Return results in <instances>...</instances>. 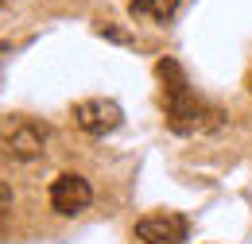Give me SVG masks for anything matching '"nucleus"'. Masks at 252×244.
<instances>
[{
  "mask_svg": "<svg viewBox=\"0 0 252 244\" xmlns=\"http://www.w3.org/2000/svg\"><path fill=\"white\" fill-rule=\"evenodd\" d=\"M51 210L55 214H63V217H74V214H82L90 202H94V186L86 183L82 175H74V171H66V175H59L55 183H51Z\"/></svg>",
  "mask_w": 252,
  "mask_h": 244,
  "instance_id": "nucleus-3",
  "label": "nucleus"
},
{
  "mask_svg": "<svg viewBox=\"0 0 252 244\" xmlns=\"http://www.w3.org/2000/svg\"><path fill=\"white\" fill-rule=\"evenodd\" d=\"M74 124L86 136H109V132H117L125 124V113L109 97H90V101H78L74 105Z\"/></svg>",
  "mask_w": 252,
  "mask_h": 244,
  "instance_id": "nucleus-2",
  "label": "nucleus"
},
{
  "mask_svg": "<svg viewBox=\"0 0 252 244\" xmlns=\"http://www.w3.org/2000/svg\"><path fill=\"white\" fill-rule=\"evenodd\" d=\"M159 82H163V113H167V128L179 136H202L221 128V113L214 105H206L202 97L190 93V82L183 74V66L175 59H163L156 66Z\"/></svg>",
  "mask_w": 252,
  "mask_h": 244,
  "instance_id": "nucleus-1",
  "label": "nucleus"
},
{
  "mask_svg": "<svg viewBox=\"0 0 252 244\" xmlns=\"http://www.w3.org/2000/svg\"><path fill=\"white\" fill-rule=\"evenodd\" d=\"M136 237L144 244H183L187 241V221L175 214H159L136 221Z\"/></svg>",
  "mask_w": 252,
  "mask_h": 244,
  "instance_id": "nucleus-5",
  "label": "nucleus"
},
{
  "mask_svg": "<svg viewBox=\"0 0 252 244\" xmlns=\"http://www.w3.org/2000/svg\"><path fill=\"white\" fill-rule=\"evenodd\" d=\"M47 148V128L35 121H16L8 132H4V155H12V159H39Z\"/></svg>",
  "mask_w": 252,
  "mask_h": 244,
  "instance_id": "nucleus-4",
  "label": "nucleus"
},
{
  "mask_svg": "<svg viewBox=\"0 0 252 244\" xmlns=\"http://www.w3.org/2000/svg\"><path fill=\"white\" fill-rule=\"evenodd\" d=\"M8 206H12V190H8V186L0 183V214H4V210H8Z\"/></svg>",
  "mask_w": 252,
  "mask_h": 244,
  "instance_id": "nucleus-7",
  "label": "nucleus"
},
{
  "mask_svg": "<svg viewBox=\"0 0 252 244\" xmlns=\"http://www.w3.org/2000/svg\"><path fill=\"white\" fill-rule=\"evenodd\" d=\"M179 4H183V0H132L128 12H132V16H152L156 24H167Z\"/></svg>",
  "mask_w": 252,
  "mask_h": 244,
  "instance_id": "nucleus-6",
  "label": "nucleus"
}]
</instances>
